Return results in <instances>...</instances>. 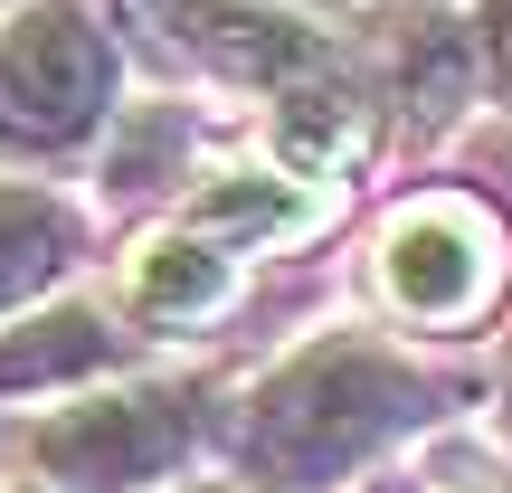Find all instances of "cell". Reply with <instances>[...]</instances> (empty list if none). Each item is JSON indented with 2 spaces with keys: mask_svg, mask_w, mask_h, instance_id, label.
I'll list each match as a JSON object with an SVG mask.
<instances>
[{
  "mask_svg": "<svg viewBox=\"0 0 512 493\" xmlns=\"http://www.w3.org/2000/svg\"><path fill=\"white\" fill-rule=\"evenodd\" d=\"M114 10L200 76L256 95L285 171L342 181L370 162L389 114V57L351 38L342 10L323 0H114Z\"/></svg>",
  "mask_w": 512,
  "mask_h": 493,
  "instance_id": "obj_1",
  "label": "cell"
},
{
  "mask_svg": "<svg viewBox=\"0 0 512 493\" xmlns=\"http://www.w3.org/2000/svg\"><path fill=\"white\" fill-rule=\"evenodd\" d=\"M446 408H456V370L399 351L389 332H313L238 399L228 456L256 493H332L361 465L399 456Z\"/></svg>",
  "mask_w": 512,
  "mask_h": 493,
  "instance_id": "obj_2",
  "label": "cell"
},
{
  "mask_svg": "<svg viewBox=\"0 0 512 493\" xmlns=\"http://www.w3.org/2000/svg\"><path fill=\"white\" fill-rule=\"evenodd\" d=\"M209 427H219L209 380H86L48 418H29L19 456L38 484L67 493H152L200 465Z\"/></svg>",
  "mask_w": 512,
  "mask_h": 493,
  "instance_id": "obj_3",
  "label": "cell"
},
{
  "mask_svg": "<svg viewBox=\"0 0 512 493\" xmlns=\"http://www.w3.org/2000/svg\"><path fill=\"white\" fill-rule=\"evenodd\" d=\"M114 38L95 0H0V171L76 162L114 124Z\"/></svg>",
  "mask_w": 512,
  "mask_h": 493,
  "instance_id": "obj_4",
  "label": "cell"
},
{
  "mask_svg": "<svg viewBox=\"0 0 512 493\" xmlns=\"http://www.w3.org/2000/svg\"><path fill=\"white\" fill-rule=\"evenodd\" d=\"M503 285H512V228L475 190H418V200H399L380 219V238H370V294H380V313L408 323V332L456 342V332L494 323Z\"/></svg>",
  "mask_w": 512,
  "mask_h": 493,
  "instance_id": "obj_5",
  "label": "cell"
},
{
  "mask_svg": "<svg viewBox=\"0 0 512 493\" xmlns=\"http://www.w3.org/2000/svg\"><path fill=\"white\" fill-rule=\"evenodd\" d=\"M133 370V332L114 323L86 294H57V304H19L10 332H0V399H67L86 380H114Z\"/></svg>",
  "mask_w": 512,
  "mask_h": 493,
  "instance_id": "obj_6",
  "label": "cell"
},
{
  "mask_svg": "<svg viewBox=\"0 0 512 493\" xmlns=\"http://www.w3.org/2000/svg\"><path fill=\"white\" fill-rule=\"evenodd\" d=\"M76 256H86L76 200H57L38 181H0V323L19 304H38V294H57Z\"/></svg>",
  "mask_w": 512,
  "mask_h": 493,
  "instance_id": "obj_7",
  "label": "cell"
},
{
  "mask_svg": "<svg viewBox=\"0 0 512 493\" xmlns=\"http://www.w3.org/2000/svg\"><path fill=\"white\" fill-rule=\"evenodd\" d=\"M475 48H484V86L512 105V0H484L475 10Z\"/></svg>",
  "mask_w": 512,
  "mask_h": 493,
  "instance_id": "obj_8",
  "label": "cell"
},
{
  "mask_svg": "<svg viewBox=\"0 0 512 493\" xmlns=\"http://www.w3.org/2000/svg\"><path fill=\"white\" fill-rule=\"evenodd\" d=\"M418 493H512V475H494V465H475V456H456V465H437Z\"/></svg>",
  "mask_w": 512,
  "mask_h": 493,
  "instance_id": "obj_9",
  "label": "cell"
},
{
  "mask_svg": "<svg viewBox=\"0 0 512 493\" xmlns=\"http://www.w3.org/2000/svg\"><path fill=\"white\" fill-rule=\"evenodd\" d=\"M494 418H503V446H512V351H503V389H494Z\"/></svg>",
  "mask_w": 512,
  "mask_h": 493,
  "instance_id": "obj_10",
  "label": "cell"
},
{
  "mask_svg": "<svg viewBox=\"0 0 512 493\" xmlns=\"http://www.w3.org/2000/svg\"><path fill=\"white\" fill-rule=\"evenodd\" d=\"M19 493H67V484H19Z\"/></svg>",
  "mask_w": 512,
  "mask_h": 493,
  "instance_id": "obj_11",
  "label": "cell"
}]
</instances>
